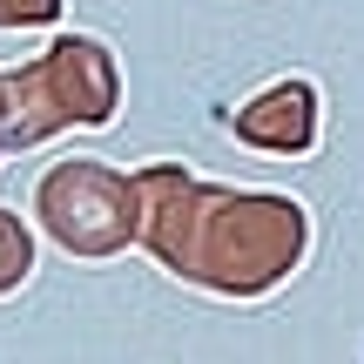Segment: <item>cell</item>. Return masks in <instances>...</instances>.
Here are the masks:
<instances>
[{"mask_svg": "<svg viewBox=\"0 0 364 364\" xmlns=\"http://www.w3.org/2000/svg\"><path fill=\"white\" fill-rule=\"evenodd\" d=\"M236 135L257 142V149H270V156H304V149L317 142V88L304 75L270 81L257 102L236 108Z\"/></svg>", "mask_w": 364, "mask_h": 364, "instance_id": "obj_1", "label": "cell"}, {"mask_svg": "<svg viewBox=\"0 0 364 364\" xmlns=\"http://www.w3.org/2000/svg\"><path fill=\"white\" fill-rule=\"evenodd\" d=\"M61 21V0H0V27H48Z\"/></svg>", "mask_w": 364, "mask_h": 364, "instance_id": "obj_2", "label": "cell"}]
</instances>
